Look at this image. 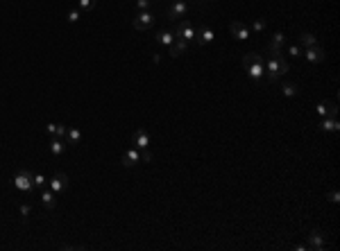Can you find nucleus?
Segmentation results:
<instances>
[{
    "mask_svg": "<svg viewBox=\"0 0 340 251\" xmlns=\"http://www.w3.org/2000/svg\"><path fill=\"white\" fill-rule=\"evenodd\" d=\"M263 68H265V79L268 84H277L283 75L288 73L290 64H288L286 54H263Z\"/></svg>",
    "mask_w": 340,
    "mask_h": 251,
    "instance_id": "f257e3e1",
    "label": "nucleus"
},
{
    "mask_svg": "<svg viewBox=\"0 0 340 251\" xmlns=\"http://www.w3.org/2000/svg\"><path fill=\"white\" fill-rule=\"evenodd\" d=\"M263 59L265 57L261 52H247V54H243V66H245V70H247V77H250L254 84H263V79H265Z\"/></svg>",
    "mask_w": 340,
    "mask_h": 251,
    "instance_id": "f03ea898",
    "label": "nucleus"
},
{
    "mask_svg": "<svg viewBox=\"0 0 340 251\" xmlns=\"http://www.w3.org/2000/svg\"><path fill=\"white\" fill-rule=\"evenodd\" d=\"M188 12H191V2L188 0H170L168 7H166V18L170 23H177L182 18H188Z\"/></svg>",
    "mask_w": 340,
    "mask_h": 251,
    "instance_id": "7ed1b4c3",
    "label": "nucleus"
},
{
    "mask_svg": "<svg viewBox=\"0 0 340 251\" xmlns=\"http://www.w3.org/2000/svg\"><path fill=\"white\" fill-rule=\"evenodd\" d=\"M172 34H175V39H184V41H188V43H195V34H198V27L193 25V21H188V18H182V21L172 23Z\"/></svg>",
    "mask_w": 340,
    "mask_h": 251,
    "instance_id": "20e7f679",
    "label": "nucleus"
},
{
    "mask_svg": "<svg viewBox=\"0 0 340 251\" xmlns=\"http://www.w3.org/2000/svg\"><path fill=\"white\" fill-rule=\"evenodd\" d=\"M14 188L18 193H25V195H32L34 193V186H32V172L29 170H18L14 175Z\"/></svg>",
    "mask_w": 340,
    "mask_h": 251,
    "instance_id": "39448f33",
    "label": "nucleus"
},
{
    "mask_svg": "<svg viewBox=\"0 0 340 251\" xmlns=\"http://www.w3.org/2000/svg\"><path fill=\"white\" fill-rule=\"evenodd\" d=\"M154 23H157V16L152 14V9H150V12H136L134 18H132V27L139 29V32H145V29H150Z\"/></svg>",
    "mask_w": 340,
    "mask_h": 251,
    "instance_id": "423d86ee",
    "label": "nucleus"
},
{
    "mask_svg": "<svg viewBox=\"0 0 340 251\" xmlns=\"http://www.w3.org/2000/svg\"><path fill=\"white\" fill-rule=\"evenodd\" d=\"M306 247L313 251H324L327 249V233L320 231V228H313L309 231V238H306Z\"/></svg>",
    "mask_w": 340,
    "mask_h": 251,
    "instance_id": "0eeeda50",
    "label": "nucleus"
},
{
    "mask_svg": "<svg viewBox=\"0 0 340 251\" xmlns=\"http://www.w3.org/2000/svg\"><path fill=\"white\" fill-rule=\"evenodd\" d=\"M48 188H50L55 195H61L66 188H68V175H66V172H55V175L48 179Z\"/></svg>",
    "mask_w": 340,
    "mask_h": 251,
    "instance_id": "6e6552de",
    "label": "nucleus"
},
{
    "mask_svg": "<svg viewBox=\"0 0 340 251\" xmlns=\"http://www.w3.org/2000/svg\"><path fill=\"white\" fill-rule=\"evenodd\" d=\"M229 32H231V36H234V39H238V41H247V39L252 36V29H250V25L243 23V21H234V23H229Z\"/></svg>",
    "mask_w": 340,
    "mask_h": 251,
    "instance_id": "1a4fd4ad",
    "label": "nucleus"
},
{
    "mask_svg": "<svg viewBox=\"0 0 340 251\" xmlns=\"http://www.w3.org/2000/svg\"><path fill=\"white\" fill-rule=\"evenodd\" d=\"M302 57L309 61V64H322L327 59V52H324L322 46H313V48H304L302 50Z\"/></svg>",
    "mask_w": 340,
    "mask_h": 251,
    "instance_id": "9d476101",
    "label": "nucleus"
},
{
    "mask_svg": "<svg viewBox=\"0 0 340 251\" xmlns=\"http://www.w3.org/2000/svg\"><path fill=\"white\" fill-rule=\"evenodd\" d=\"M120 161H123L125 168H136V165L141 163V150H136L134 145L127 147L123 152V156H120Z\"/></svg>",
    "mask_w": 340,
    "mask_h": 251,
    "instance_id": "9b49d317",
    "label": "nucleus"
},
{
    "mask_svg": "<svg viewBox=\"0 0 340 251\" xmlns=\"http://www.w3.org/2000/svg\"><path fill=\"white\" fill-rule=\"evenodd\" d=\"M213 39H216L213 27H209V25H199L198 34H195V43H198V46H209V43H213Z\"/></svg>",
    "mask_w": 340,
    "mask_h": 251,
    "instance_id": "f8f14e48",
    "label": "nucleus"
},
{
    "mask_svg": "<svg viewBox=\"0 0 340 251\" xmlns=\"http://www.w3.org/2000/svg\"><path fill=\"white\" fill-rule=\"evenodd\" d=\"M39 201H41V206L46 210H55V208H57V195H55L48 186L39 190Z\"/></svg>",
    "mask_w": 340,
    "mask_h": 251,
    "instance_id": "ddd939ff",
    "label": "nucleus"
},
{
    "mask_svg": "<svg viewBox=\"0 0 340 251\" xmlns=\"http://www.w3.org/2000/svg\"><path fill=\"white\" fill-rule=\"evenodd\" d=\"M132 145L136 150H147L150 147V134H147L145 129H136L134 134H132Z\"/></svg>",
    "mask_w": 340,
    "mask_h": 251,
    "instance_id": "4468645a",
    "label": "nucleus"
},
{
    "mask_svg": "<svg viewBox=\"0 0 340 251\" xmlns=\"http://www.w3.org/2000/svg\"><path fill=\"white\" fill-rule=\"evenodd\" d=\"M188 46H191V43H188V41H184V39H175V41H172V46L168 48V54H170V57H172V59L182 57V54H186Z\"/></svg>",
    "mask_w": 340,
    "mask_h": 251,
    "instance_id": "2eb2a0df",
    "label": "nucleus"
},
{
    "mask_svg": "<svg viewBox=\"0 0 340 251\" xmlns=\"http://www.w3.org/2000/svg\"><path fill=\"white\" fill-rule=\"evenodd\" d=\"M66 140L64 138H50V143H48V152L53 154V156H64V152H66Z\"/></svg>",
    "mask_w": 340,
    "mask_h": 251,
    "instance_id": "dca6fc26",
    "label": "nucleus"
},
{
    "mask_svg": "<svg viewBox=\"0 0 340 251\" xmlns=\"http://www.w3.org/2000/svg\"><path fill=\"white\" fill-rule=\"evenodd\" d=\"M82 129L80 127H68L66 129V136H64V140H66V145H80V143H82Z\"/></svg>",
    "mask_w": 340,
    "mask_h": 251,
    "instance_id": "f3484780",
    "label": "nucleus"
},
{
    "mask_svg": "<svg viewBox=\"0 0 340 251\" xmlns=\"http://www.w3.org/2000/svg\"><path fill=\"white\" fill-rule=\"evenodd\" d=\"M320 129H322L324 134H338V129H340L338 118H336V116L322 118V123H320Z\"/></svg>",
    "mask_w": 340,
    "mask_h": 251,
    "instance_id": "a211bd4d",
    "label": "nucleus"
},
{
    "mask_svg": "<svg viewBox=\"0 0 340 251\" xmlns=\"http://www.w3.org/2000/svg\"><path fill=\"white\" fill-rule=\"evenodd\" d=\"M66 125L64 123H48L46 125V131H48V136L50 138H64L66 136Z\"/></svg>",
    "mask_w": 340,
    "mask_h": 251,
    "instance_id": "6ab92c4d",
    "label": "nucleus"
},
{
    "mask_svg": "<svg viewBox=\"0 0 340 251\" xmlns=\"http://www.w3.org/2000/svg\"><path fill=\"white\" fill-rule=\"evenodd\" d=\"M154 41H157L159 46L170 48L172 46V41H175V34H172V29H159L157 36H154Z\"/></svg>",
    "mask_w": 340,
    "mask_h": 251,
    "instance_id": "aec40b11",
    "label": "nucleus"
},
{
    "mask_svg": "<svg viewBox=\"0 0 340 251\" xmlns=\"http://www.w3.org/2000/svg\"><path fill=\"white\" fill-rule=\"evenodd\" d=\"M297 41L302 48H313V46H320V41H317V36L313 34V32H299Z\"/></svg>",
    "mask_w": 340,
    "mask_h": 251,
    "instance_id": "412c9836",
    "label": "nucleus"
},
{
    "mask_svg": "<svg viewBox=\"0 0 340 251\" xmlns=\"http://www.w3.org/2000/svg\"><path fill=\"white\" fill-rule=\"evenodd\" d=\"M302 50H304V48L299 46V43H286V48H283V54H286V57H290V59H299V57H302Z\"/></svg>",
    "mask_w": 340,
    "mask_h": 251,
    "instance_id": "4be33fe9",
    "label": "nucleus"
},
{
    "mask_svg": "<svg viewBox=\"0 0 340 251\" xmlns=\"http://www.w3.org/2000/svg\"><path fill=\"white\" fill-rule=\"evenodd\" d=\"M32 186H34V190L46 188L48 186V176L43 175V172H32Z\"/></svg>",
    "mask_w": 340,
    "mask_h": 251,
    "instance_id": "5701e85b",
    "label": "nucleus"
},
{
    "mask_svg": "<svg viewBox=\"0 0 340 251\" xmlns=\"http://www.w3.org/2000/svg\"><path fill=\"white\" fill-rule=\"evenodd\" d=\"M250 29H252L254 34H263L265 29H268V21L265 18H254L252 23H250Z\"/></svg>",
    "mask_w": 340,
    "mask_h": 251,
    "instance_id": "b1692460",
    "label": "nucleus"
},
{
    "mask_svg": "<svg viewBox=\"0 0 340 251\" xmlns=\"http://www.w3.org/2000/svg\"><path fill=\"white\" fill-rule=\"evenodd\" d=\"M299 93V86L295 82H286L282 84V95L283 98H295V95Z\"/></svg>",
    "mask_w": 340,
    "mask_h": 251,
    "instance_id": "393cba45",
    "label": "nucleus"
},
{
    "mask_svg": "<svg viewBox=\"0 0 340 251\" xmlns=\"http://www.w3.org/2000/svg\"><path fill=\"white\" fill-rule=\"evenodd\" d=\"M95 5H98V0H77V9L82 14H91L95 9Z\"/></svg>",
    "mask_w": 340,
    "mask_h": 251,
    "instance_id": "a878e982",
    "label": "nucleus"
},
{
    "mask_svg": "<svg viewBox=\"0 0 340 251\" xmlns=\"http://www.w3.org/2000/svg\"><path fill=\"white\" fill-rule=\"evenodd\" d=\"M270 46H286V43H288V36L286 34H283V32H272V36H270Z\"/></svg>",
    "mask_w": 340,
    "mask_h": 251,
    "instance_id": "bb28decb",
    "label": "nucleus"
},
{
    "mask_svg": "<svg viewBox=\"0 0 340 251\" xmlns=\"http://www.w3.org/2000/svg\"><path fill=\"white\" fill-rule=\"evenodd\" d=\"M18 210H21V217H23L25 222L29 220V215H32V204H28V201H23V204L18 206Z\"/></svg>",
    "mask_w": 340,
    "mask_h": 251,
    "instance_id": "cd10ccee",
    "label": "nucleus"
},
{
    "mask_svg": "<svg viewBox=\"0 0 340 251\" xmlns=\"http://www.w3.org/2000/svg\"><path fill=\"white\" fill-rule=\"evenodd\" d=\"M152 0H136V9H139V12H150V9H152Z\"/></svg>",
    "mask_w": 340,
    "mask_h": 251,
    "instance_id": "c85d7f7f",
    "label": "nucleus"
},
{
    "mask_svg": "<svg viewBox=\"0 0 340 251\" xmlns=\"http://www.w3.org/2000/svg\"><path fill=\"white\" fill-rule=\"evenodd\" d=\"M315 113L320 118H327L329 116V104H327V102H320V104L315 106Z\"/></svg>",
    "mask_w": 340,
    "mask_h": 251,
    "instance_id": "c756f323",
    "label": "nucleus"
},
{
    "mask_svg": "<svg viewBox=\"0 0 340 251\" xmlns=\"http://www.w3.org/2000/svg\"><path fill=\"white\" fill-rule=\"evenodd\" d=\"M327 199L331 201V204H338V201H340V193L336 190V188H331V190L327 193Z\"/></svg>",
    "mask_w": 340,
    "mask_h": 251,
    "instance_id": "7c9ffc66",
    "label": "nucleus"
},
{
    "mask_svg": "<svg viewBox=\"0 0 340 251\" xmlns=\"http://www.w3.org/2000/svg\"><path fill=\"white\" fill-rule=\"evenodd\" d=\"M80 18H82V12H80V9H71V12H68V21H71V23H77V21H80Z\"/></svg>",
    "mask_w": 340,
    "mask_h": 251,
    "instance_id": "2f4dec72",
    "label": "nucleus"
},
{
    "mask_svg": "<svg viewBox=\"0 0 340 251\" xmlns=\"http://www.w3.org/2000/svg\"><path fill=\"white\" fill-rule=\"evenodd\" d=\"M59 249H64V251H84L86 247H84V245H61Z\"/></svg>",
    "mask_w": 340,
    "mask_h": 251,
    "instance_id": "473e14b6",
    "label": "nucleus"
},
{
    "mask_svg": "<svg viewBox=\"0 0 340 251\" xmlns=\"http://www.w3.org/2000/svg\"><path fill=\"white\" fill-rule=\"evenodd\" d=\"M141 163H152V154L147 150H141Z\"/></svg>",
    "mask_w": 340,
    "mask_h": 251,
    "instance_id": "72a5a7b5",
    "label": "nucleus"
},
{
    "mask_svg": "<svg viewBox=\"0 0 340 251\" xmlns=\"http://www.w3.org/2000/svg\"><path fill=\"white\" fill-rule=\"evenodd\" d=\"M293 249H295V251H306V249H309V247H306V245H295Z\"/></svg>",
    "mask_w": 340,
    "mask_h": 251,
    "instance_id": "f704fd0d",
    "label": "nucleus"
},
{
    "mask_svg": "<svg viewBox=\"0 0 340 251\" xmlns=\"http://www.w3.org/2000/svg\"><path fill=\"white\" fill-rule=\"evenodd\" d=\"M152 2H157V0H152Z\"/></svg>",
    "mask_w": 340,
    "mask_h": 251,
    "instance_id": "c9c22d12",
    "label": "nucleus"
}]
</instances>
